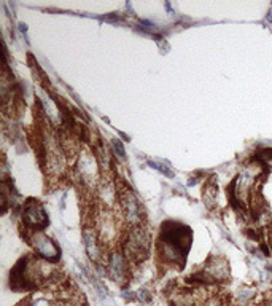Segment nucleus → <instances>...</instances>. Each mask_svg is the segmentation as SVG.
Here are the masks:
<instances>
[{
    "label": "nucleus",
    "mask_w": 272,
    "mask_h": 306,
    "mask_svg": "<svg viewBox=\"0 0 272 306\" xmlns=\"http://www.w3.org/2000/svg\"><path fill=\"white\" fill-rule=\"evenodd\" d=\"M191 230L178 222H166L158 239V257L164 265L182 268L191 247Z\"/></svg>",
    "instance_id": "obj_1"
},
{
    "label": "nucleus",
    "mask_w": 272,
    "mask_h": 306,
    "mask_svg": "<svg viewBox=\"0 0 272 306\" xmlns=\"http://www.w3.org/2000/svg\"><path fill=\"white\" fill-rule=\"evenodd\" d=\"M202 273L205 276L209 284H215V282H226L231 276V270H229V263L226 258L223 257H217L213 255L210 257L207 262H205Z\"/></svg>",
    "instance_id": "obj_5"
},
{
    "label": "nucleus",
    "mask_w": 272,
    "mask_h": 306,
    "mask_svg": "<svg viewBox=\"0 0 272 306\" xmlns=\"http://www.w3.org/2000/svg\"><path fill=\"white\" fill-rule=\"evenodd\" d=\"M253 296H255V290L248 289V287H243V289L237 290L236 295H234L232 306H247L251 301Z\"/></svg>",
    "instance_id": "obj_9"
},
{
    "label": "nucleus",
    "mask_w": 272,
    "mask_h": 306,
    "mask_svg": "<svg viewBox=\"0 0 272 306\" xmlns=\"http://www.w3.org/2000/svg\"><path fill=\"white\" fill-rule=\"evenodd\" d=\"M105 268L108 276L118 284L127 282L129 277V260L123 254V250H111L105 258Z\"/></svg>",
    "instance_id": "obj_4"
},
{
    "label": "nucleus",
    "mask_w": 272,
    "mask_h": 306,
    "mask_svg": "<svg viewBox=\"0 0 272 306\" xmlns=\"http://www.w3.org/2000/svg\"><path fill=\"white\" fill-rule=\"evenodd\" d=\"M111 147H113V152H115V155L118 156V158L124 160V148H123V145H121V142L118 141V139H113V141H111Z\"/></svg>",
    "instance_id": "obj_10"
},
{
    "label": "nucleus",
    "mask_w": 272,
    "mask_h": 306,
    "mask_svg": "<svg viewBox=\"0 0 272 306\" xmlns=\"http://www.w3.org/2000/svg\"><path fill=\"white\" fill-rule=\"evenodd\" d=\"M266 20H267L269 23H272V10L269 12V15H267V18H266Z\"/></svg>",
    "instance_id": "obj_12"
},
{
    "label": "nucleus",
    "mask_w": 272,
    "mask_h": 306,
    "mask_svg": "<svg viewBox=\"0 0 272 306\" xmlns=\"http://www.w3.org/2000/svg\"><path fill=\"white\" fill-rule=\"evenodd\" d=\"M27 239H29L31 246L34 247L35 254L43 258V260L54 263L61 258L59 246L50 236H46L43 231H32V233L27 235Z\"/></svg>",
    "instance_id": "obj_3"
},
{
    "label": "nucleus",
    "mask_w": 272,
    "mask_h": 306,
    "mask_svg": "<svg viewBox=\"0 0 272 306\" xmlns=\"http://www.w3.org/2000/svg\"><path fill=\"white\" fill-rule=\"evenodd\" d=\"M150 164H152V168L158 169V171H159V172H161V174L167 175V177H174V172H172L171 169H169V168H167V166H166V168H164V166H163V164H158V163H153V161H150Z\"/></svg>",
    "instance_id": "obj_11"
},
{
    "label": "nucleus",
    "mask_w": 272,
    "mask_h": 306,
    "mask_svg": "<svg viewBox=\"0 0 272 306\" xmlns=\"http://www.w3.org/2000/svg\"><path fill=\"white\" fill-rule=\"evenodd\" d=\"M152 238L144 227H132L126 235L123 243V254L129 260V263H140L144 262L150 254Z\"/></svg>",
    "instance_id": "obj_2"
},
{
    "label": "nucleus",
    "mask_w": 272,
    "mask_h": 306,
    "mask_svg": "<svg viewBox=\"0 0 272 306\" xmlns=\"http://www.w3.org/2000/svg\"><path fill=\"white\" fill-rule=\"evenodd\" d=\"M83 239H84V247H86V252H88V257L91 258L92 262H102L105 263V258H104V244H102V241L97 235V231L89 227L84 230L83 233Z\"/></svg>",
    "instance_id": "obj_8"
},
{
    "label": "nucleus",
    "mask_w": 272,
    "mask_h": 306,
    "mask_svg": "<svg viewBox=\"0 0 272 306\" xmlns=\"http://www.w3.org/2000/svg\"><path fill=\"white\" fill-rule=\"evenodd\" d=\"M269 241H270V243H269L270 246H269V247H270V252H272V235H270V239H269Z\"/></svg>",
    "instance_id": "obj_13"
},
{
    "label": "nucleus",
    "mask_w": 272,
    "mask_h": 306,
    "mask_svg": "<svg viewBox=\"0 0 272 306\" xmlns=\"http://www.w3.org/2000/svg\"><path fill=\"white\" fill-rule=\"evenodd\" d=\"M119 204L127 224L132 227L140 225V222H142V206H140L137 196L129 188H123L119 191Z\"/></svg>",
    "instance_id": "obj_6"
},
{
    "label": "nucleus",
    "mask_w": 272,
    "mask_h": 306,
    "mask_svg": "<svg viewBox=\"0 0 272 306\" xmlns=\"http://www.w3.org/2000/svg\"><path fill=\"white\" fill-rule=\"evenodd\" d=\"M23 220L26 228L29 230V233H32V231H42L43 227L48 225V217H46L43 206L35 199H31V204H27L24 208Z\"/></svg>",
    "instance_id": "obj_7"
}]
</instances>
